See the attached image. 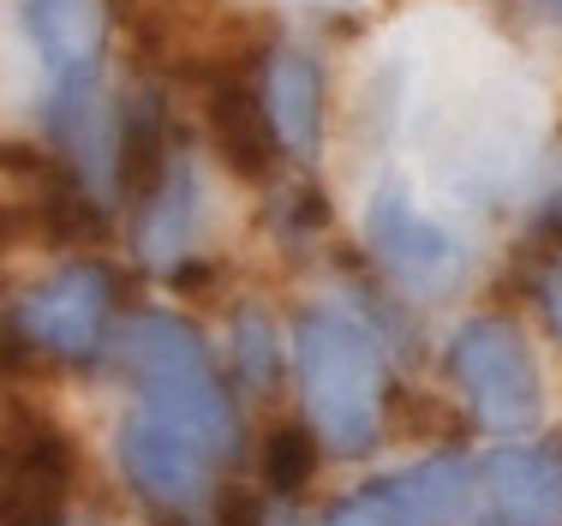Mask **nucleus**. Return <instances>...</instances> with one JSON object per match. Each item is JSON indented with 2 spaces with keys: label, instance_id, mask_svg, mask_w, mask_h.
I'll use <instances>...</instances> for the list:
<instances>
[{
  "label": "nucleus",
  "instance_id": "obj_1",
  "mask_svg": "<svg viewBox=\"0 0 562 526\" xmlns=\"http://www.w3.org/2000/svg\"><path fill=\"white\" fill-rule=\"evenodd\" d=\"M138 401L120 419L114 455L126 484L162 515H198L216 496V473L234 455V407L192 323L150 312L120 335Z\"/></svg>",
  "mask_w": 562,
  "mask_h": 526
},
{
  "label": "nucleus",
  "instance_id": "obj_2",
  "mask_svg": "<svg viewBox=\"0 0 562 526\" xmlns=\"http://www.w3.org/2000/svg\"><path fill=\"white\" fill-rule=\"evenodd\" d=\"M425 168L461 198H503L539 156V97L503 66H437L413 85Z\"/></svg>",
  "mask_w": 562,
  "mask_h": 526
},
{
  "label": "nucleus",
  "instance_id": "obj_3",
  "mask_svg": "<svg viewBox=\"0 0 562 526\" xmlns=\"http://www.w3.org/2000/svg\"><path fill=\"white\" fill-rule=\"evenodd\" d=\"M305 419L336 455H371L383 443V342L347 305H312L293 323Z\"/></svg>",
  "mask_w": 562,
  "mask_h": 526
},
{
  "label": "nucleus",
  "instance_id": "obj_4",
  "mask_svg": "<svg viewBox=\"0 0 562 526\" xmlns=\"http://www.w3.org/2000/svg\"><path fill=\"white\" fill-rule=\"evenodd\" d=\"M449 377L479 425L503 430V437H520V430L539 425L544 413L539 366H532L527 335L508 317H467L449 335Z\"/></svg>",
  "mask_w": 562,
  "mask_h": 526
},
{
  "label": "nucleus",
  "instance_id": "obj_5",
  "mask_svg": "<svg viewBox=\"0 0 562 526\" xmlns=\"http://www.w3.org/2000/svg\"><path fill=\"white\" fill-rule=\"evenodd\" d=\"M359 227H366L371 258L390 269L407 293H419V300H449L467 281V269H473L467 239L454 234L449 222H437V215L395 180L371 186L366 210H359Z\"/></svg>",
  "mask_w": 562,
  "mask_h": 526
},
{
  "label": "nucleus",
  "instance_id": "obj_6",
  "mask_svg": "<svg viewBox=\"0 0 562 526\" xmlns=\"http://www.w3.org/2000/svg\"><path fill=\"white\" fill-rule=\"evenodd\" d=\"M473 496V467L461 455H431L395 479H371L366 491L341 496L329 526H461Z\"/></svg>",
  "mask_w": 562,
  "mask_h": 526
},
{
  "label": "nucleus",
  "instance_id": "obj_7",
  "mask_svg": "<svg viewBox=\"0 0 562 526\" xmlns=\"http://www.w3.org/2000/svg\"><path fill=\"white\" fill-rule=\"evenodd\" d=\"M19 31L48 78V114L97 97V66H102L97 0H19Z\"/></svg>",
  "mask_w": 562,
  "mask_h": 526
},
{
  "label": "nucleus",
  "instance_id": "obj_8",
  "mask_svg": "<svg viewBox=\"0 0 562 526\" xmlns=\"http://www.w3.org/2000/svg\"><path fill=\"white\" fill-rule=\"evenodd\" d=\"M109 293L114 288L97 264H66L19 300V329L60 359H85V354H97V342H102Z\"/></svg>",
  "mask_w": 562,
  "mask_h": 526
},
{
  "label": "nucleus",
  "instance_id": "obj_9",
  "mask_svg": "<svg viewBox=\"0 0 562 526\" xmlns=\"http://www.w3.org/2000/svg\"><path fill=\"white\" fill-rule=\"evenodd\" d=\"M485 496L497 526H562V449L520 443L485 461Z\"/></svg>",
  "mask_w": 562,
  "mask_h": 526
},
{
  "label": "nucleus",
  "instance_id": "obj_10",
  "mask_svg": "<svg viewBox=\"0 0 562 526\" xmlns=\"http://www.w3.org/2000/svg\"><path fill=\"white\" fill-rule=\"evenodd\" d=\"M263 102H270L281 150L312 161L317 138H324V78H317V66L300 48L270 54V66H263Z\"/></svg>",
  "mask_w": 562,
  "mask_h": 526
},
{
  "label": "nucleus",
  "instance_id": "obj_11",
  "mask_svg": "<svg viewBox=\"0 0 562 526\" xmlns=\"http://www.w3.org/2000/svg\"><path fill=\"white\" fill-rule=\"evenodd\" d=\"M198 215H204V186H198L192 161H173L162 180L150 186V204H144L138 222V251L144 264L173 269L186 251L198 246Z\"/></svg>",
  "mask_w": 562,
  "mask_h": 526
},
{
  "label": "nucleus",
  "instance_id": "obj_12",
  "mask_svg": "<svg viewBox=\"0 0 562 526\" xmlns=\"http://www.w3.org/2000/svg\"><path fill=\"white\" fill-rule=\"evenodd\" d=\"M210 138L222 144V156L234 161L239 174L270 168V144H281V138H276V120H270L263 90L258 97H251L246 85H216L210 90Z\"/></svg>",
  "mask_w": 562,
  "mask_h": 526
},
{
  "label": "nucleus",
  "instance_id": "obj_13",
  "mask_svg": "<svg viewBox=\"0 0 562 526\" xmlns=\"http://www.w3.org/2000/svg\"><path fill=\"white\" fill-rule=\"evenodd\" d=\"M317 467V437L305 425H281L270 443H263V484L270 491H300Z\"/></svg>",
  "mask_w": 562,
  "mask_h": 526
},
{
  "label": "nucleus",
  "instance_id": "obj_14",
  "mask_svg": "<svg viewBox=\"0 0 562 526\" xmlns=\"http://www.w3.org/2000/svg\"><path fill=\"white\" fill-rule=\"evenodd\" d=\"M276 359H281V347H276V335L263 329V317H239V371H246L251 389H270Z\"/></svg>",
  "mask_w": 562,
  "mask_h": 526
},
{
  "label": "nucleus",
  "instance_id": "obj_15",
  "mask_svg": "<svg viewBox=\"0 0 562 526\" xmlns=\"http://www.w3.org/2000/svg\"><path fill=\"white\" fill-rule=\"evenodd\" d=\"M539 300H544V317H551V329L562 335V276L544 281V288H539Z\"/></svg>",
  "mask_w": 562,
  "mask_h": 526
},
{
  "label": "nucleus",
  "instance_id": "obj_16",
  "mask_svg": "<svg viewBox=\"0 0 562 526\" xmlns=\"http://www.w3.org/2000/svg\"><path fill=\"white\" fill-rule=\"evenodd\" d=\"M527 7H539L544 19H557V24H562V0H527Z\"/></svg>",
  "mask_w": 562,
  "mask_h": 526
}]
</instances>
